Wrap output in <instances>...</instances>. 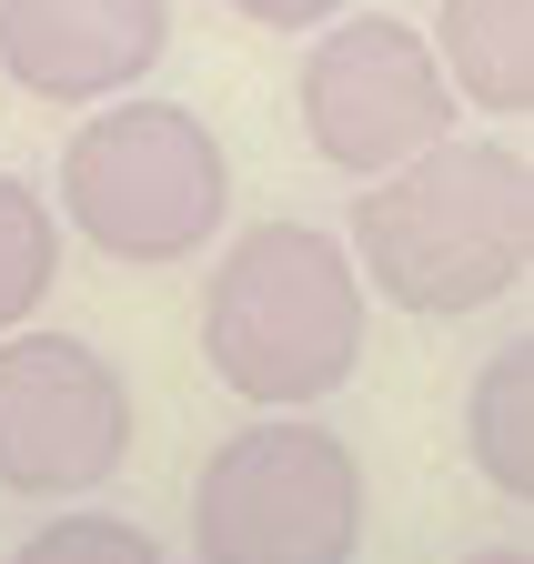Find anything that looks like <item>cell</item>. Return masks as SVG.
Listing matches in <instances>:
<instances>
[{
  "label": "cell",
  "mask_w": 534,
  "mask_h": 564,
  "mask_svg": "<svg viewBox=\"0 0 534 564\" xmlns=\"http://www.w3.org/2000/svg\"><path fill=\"white\" fill-rule=\"evenodd\" d=\"M454 101H475L494 121L534 111V0H444V21L424 31Z\"/></svg>",
  "instance_id": "obj_8"
},
{
  "label": "cell",
  "mask_w": 534,
  "mask_h": 564,
  "mask_svg": "<svg viewBox=\"0 0 534 564\" xmlns=\"http://www.w3.org/2000/svg\"><path fill=\"white\" fill-rule=\"evenodd\" d=\"M172 51V0H0V70L31 101H121Z\"/></svg>",
  "instance_id": "obj_7"
},
{
  "label": "cell",
  "mask_w": 534,
  "mask_h": 564,
  "mask_svg": "<svg viewBox=\"0 0 534 564\" xmlns=\"http://www.w3.org/2000/svg\"><path fill=\"white\" fill-rule=\"evenodd\" d=\"M293 101H303V141L333 172H353V182L414 162L424 141H444V121H454V82H444L434 41L414 21H393V11L323 21L303 70H293Z\"/></svg>",
  "instance_id": "obj_5"
},
{
  "label": "cell",
  "mask_w": 534,
  "mask_h": 564,
  "mask_svg": "<svg viewBox=\"0 0 534 564\" xmlns=\"http://www.w3.org/2000/svg\"><path fill=\"white\" fill-rule=\"evenodd\" d=\"M192 554L203 564H353L363 554V454L303 413L222 434L192 474Z\"/></svg>",
  "instance_id": "obj_4"
},
{
  "label": "cell",
  "mask_w": 534,
  "mask_h": 564,
  "mask_svg": "<svg viewBox=\"0 0 534 564\" xmlns=\"http://www.w3.org/2000/svg\"><path fill=\"white\" fill-rule=\"evenodd\" d=\"M203 364L262 413L344 393L363 364V272L313 223H252L203 293Z\"/></svg>",
  "instance_id": "obj_2"
},
{
  "label": "cell",
  "mask_w": 534,
  "mask_h": 564,
  "mask_svg": "<svg viewBox=\"0 0 534 564\" xmlns=\"http://www.w3.org/2000/svg\"><path fill=\"white\" fill-rule=\"evenodd\" d=\"M11 564H172V554H162L142 524H121V514H91V505H81V514L41 524Z\"/></svg>",
  "instance_id": "obj_11"
},
{
  "label": "cell",
  "mask_w": 534,
  "mask_h": 564,
  "mask_svg": "<svg viewBox=\"0 0 534 564\" xmlns=\"http://www.w3.org/2000/svg\"><path fill=\"white\" fill-rule=\"evenodd\" d=\"M232 11H242L252 31H323V21H344L353 0H232Z\"/></svg>",
  "instance_id": "obj_12"
},
{
  "label": "cell",
  "mask_w": 534,
  "mask_h": 564,
  "mask_svg": "<svg viewBox=\"0 0 534 564\" xmlns=\"http://www.w3.org/2000/svg\"><path fill=\"white\" fill-rule=\"evenodd\" d=\"M464 444H475V474L514 505H534V343H494L475 364V393H464Z\"/></svg>",
  "instance_id": "obj_9"
},
{
  "label": "cell",
  "mask_w": 534,
  "mask_h": 564,
  "mask_svg": "<svg viewBox=\"0 0 534 564\" xmlns=\"http://www.w3.org/2000/svg\"><path fill=\"white\" fill-rule=\"evenodd\" d=\"M353 272L363 293H383L393 313H424V323H464L504 303L524 262H534V182L524 152L504 141H424L414 162H393L363 182L353 202Z\"/></svg>",
  "instance_id": "obj_1"
},
{
  "label": "cell",
  "mask_w": 534,
  "mask_h": 564,
  "mask_svg": "<svg viewBox=\"0 0 534 564\" xmlns=\"http://www.w3.org/2000/svg\"><path fill=\"white\" fill-rule=\"evenodd\" d=\"M454 564H534L524 544H484V554H454Z\"/></svg>",
  "instance_id": "obj_13"
},
{
  "label": "cell",
  "mask_w": 534,
  "mask_h": 564,
  "mask_svg": "<svg viewBox=\"0 0 534 564\" xmlns=\"http://www.w3.org/2000/svg\"><path fill=\"white\" fill-rule=\"evenodd\" d=\"M131 454V383L81 333H0V494H91Z\"/></svg>",
  "instance_id": "obj_6"
},
{
  "label": "cell",
  "mask_w": 534,
  "mask_h": 564,
  "mask_svg": "<svg viewBox=\"0 0 534 564\" xmlns=\"http://www.w3.org/2000/svg\"><path fill=\"white\" fill-rule=\"evenodd\" d=\"M51 282H61V212L21 172H0V333H21Z\"/></svg>",
  "instance_id": "obj_10"
},
{
  "label": "cell",
  "mask_w": 534,
  "mask_h": 564,
  "mask_svg": "<svg viewBox=\"0 0 534 564\" xmlns=\"http://www.w3.org/2000/svg\"><path fill=\"white\" fill-rule=\"evenodd\" d=\"M61 212L111 262H192L232 212V162L203 111L121 91L61 141Z\"/></svg>",
  "instance_id": "obj_3"
}]
</instances>
